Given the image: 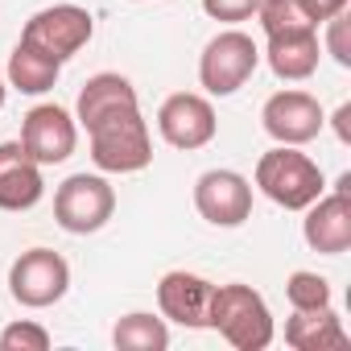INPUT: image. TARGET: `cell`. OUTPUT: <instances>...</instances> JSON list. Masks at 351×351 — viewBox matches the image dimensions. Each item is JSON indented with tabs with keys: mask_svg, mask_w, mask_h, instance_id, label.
<instances>
[{
	"mask_svg": "<svg viewBox=\"0 0 351 351\" xmlns=\"http://www.w3.org/2000/svg\"><path fill=\"white\" fill-rule=\"evenodd\" d=\"M87 136H91V161L104 173H136L153 161V141H149V124L141 116V104L95 120L87 128Z\"/></svg>",
	"mask_w": 351,
	"mask_h": 351,
	"instance_id": "obj_1",
	"label": "cell"
},
{
	"mask_svg": "<svg viewBox=\"0 0 351 351\" xmlns=\"http://www.w3.org/2000/svg\"><path fill=\"white\" fill-rule=\"evenodd\" d=\"M256 186L265 199H273L285 211H306L326 191L318 161L298 153V145H277L256 161Z\"/></svg>",
	"mask_w": 351,
	"mask_h": 351,
	"instance_id": "obj_2",
	"label": "cell"
},
{
	"mask_svg": "<svg viewBox=\"0 0 351 351\" xmlns=\"http://www.w3.org/2000/svg\"><path fill=\"white\" fill-rule=\"evenodd\" d=\"M236 351H265L273 343V314L252 285H215L211 322Z\"/></svg>",
	"mask_w": 351,
	"mask_h": 351,
	"instance_id": "obj_3",
	"label": "cell"
},
{
	"mask_svg": "<svg viewBox=\"0 0 351 351\" xmlns=\"http://www.w3.org/2000/svg\"><path fill=\"white\" fill-rule=\"evenodd\" d=\"M116 211V191L99 173H71L54 191V219L71 236H91L99 232Z\"/></svg>",
	"mask_w": 351,
	"mask_h": 351,
	"instance_id": "obj_4",
	"label": "cell"
},
{
	"mask_svg": "<svg viewBox=\"0 0 351 351\" xmlns=\"http://www.w3.org/2000/svg\"><path fill=\"white\" fill-rule=\"evenodd\" d=\"M256 62H261L256 42L248 34H240V29H223V34H215L207 42V50L199 58V83L211 95H236L252 79Z\"/></svg>",
	"mask_w": 351,
	"mask_h": 351,
	"instance_id": "obj_5",
	"label": "cell"
},
{
	"mask_svg": "<svg viewBox=\"0 0 351 351\" xmlns=\"http://www.w3.org/2000/svg\"><path fill=\"white\" fill-rule=\"evenodd\" d=\"M91 34H95V21H91L87 9H79V5H54V9H42V13H34L25 21L21 42L34 46L38 54L54 58V62H66V58H75L91 42Z\"/></svg>",
	"mask_w": 351,
	"mask_h": 351,
	"instance_id": "obj_6",
	"label": "cell"
},
{
	"mask_svg": "<svg viewBox=\"0 0 351 351\" xmlns=\"http://www.w3.org/2000/svg\"><path fill=\"white\" fill-rule=\"evenodd\" d=\"M66 289H71V265L54 248H29L9 269V293H13V302H21L29 310H46V306L62 302Z\"/></svg>",
	"mask_w": 351,
	"mask_h": 351,
	"instance_id": "obj_7",
	"label": "cell"
},
{
	"mask_svg": "<svg viewBox=\"0 0 351 351\" xmlns=\"http://www.w3.org/2000/svg\"><path fill=\"white\" fill-rule=\"evenodd\" d=\"M302 236L322 256H343L351 248V173H343V178H339V191L335 195H318L306 207Z\"/></svg>",
	"mask_w": 351,
	"mask_h": 351,
	"instance_id": "obj_8",
	"label": "cell"
},
{
	"mask_svg": "<svg viewBox=\"0 0 351 351\" xmlns=\"http://www.w3.org/2000/svg\"><path fill=\"white\" fill-rule=\"evenodd\" d=\"M261 124H265V132L277 145H310L322 132L326 116H322V104L310 91H298L293 87V91H277V95L265 99Z\"/></svg>",
	"mask_w": 351,
	"mask_h": 351,
	"instance_id": "obj_9",
	"label": "cell"
},
{
	"mask_svg": "<svg viewBox=\"0 0 351 351\" xmlns=\"http://www.w3.org/2000/svg\"><path fill=\"white\" fill-rule=\"evenodd\" d=\"M195 207L215 228H240L252 215V182L236 169H207L195 182Z\"/></svg>",
	"mask_w": 351,
	"mask_h": 351,
	"instance_id": "obj_10",
	"label": "cell"
},
{
	"mask_svg": "<svg viewBox=\"0 0 351 351\" xmlns=\"http://www.w3.org/2000/svg\"><path fill=\"white\" fill-rule=\"evenodd\" d=\"M215 108L211 99L195 95V91H178V95H169L161 108H157V132L173 145V149H203L215 141Z\"/></svg>",
	"mask_w": 351,
	"mask_h": 351,
	"instance_id": "obj_11",
	"label": "cell"
},
{
	"mask_svg": "<svg viewBox=\"0 0 351 351\" xmlns=\"http://www.w3.org/2000/svg\"><path fill=\"white\" fill-rule=\"evenodd\" d=\"M75 141H79L75 116L58 104H38L21 120V145L38 165H62L75 153Z\"/></svg>",
	"mask_w": 351,
	"mask_h": 351,
	"instance_id": "obj_12",
	"label": "cell"
},
{
	"mask_svg": "<svg viewBox=\"0 0 351 351\" xmlns=\"http://www.w3.org/2000/svg\"><path fill=\"white\" fill-rule=\"evenodd\" d=\"M211 293L215 285L199 273H186V269H173L157 281V306L169 322H178V326H207L211 322Z\"/></svg>",
	"mask_w": 351,
	"mask_h": 351,
	"instance_id": "obj_13",
	"label": "cell"
},
{
	"mask_svg": "<svg viewBox=\"0 0 351 351\" xmlns=\"http://www.w3.org/2000/svg\"><path fill=\"white\" fill-rule=\"evenodd\" d=\"M46 195L42 165L21 141H0V211H29Z\"/></svg>",
	"mask_w": 351,
	"mask_h": 351,
	"instance_id": "obj_14",
	"label": "cell"
},
{
	"mask_svg": "<svg viewBox=\"0 0 351 351\" xmlns=\"http://www.w3.org/2000/svg\"><path fill=\"white\" fill-rule=\"evenodd\" d=\"M120 108H136V87H132L124 75L104 71V75H91V79L83 83L79 104H75V120H79L83 128H91L95 120H104V116H112V112H120Z\"/></svg>",
	"mask_w": 351,
	"mask_h": 351,
	"instance_id": "obj_15",
	"label": "cell"
},
{
	"mask_svg": "<svg viewBox=\"0 0 351 351\" xmlns=\"http://www.w3.org/2000/svg\"><path fill=\"white\" fill-rule=\"evenodd\" d=\"M285 343L293 351H343L351 339L339 314L322 306V310H293V318L285 322Z\"/></svg>",
	"mask_w": 351,
	"mask_h": 351,
	"instance_id": "obj_16",
	"label": "cell"
},
{
	"mask_svg": "<svg viewBox=\"0 0 351 351\" xmlns=\"http://www.w3.org/2000/svg\"><path fill=\"white\" fill-rule=\"evenodd\" d=\"M269 66L277 79L285 83H302L318 71V29L314 34H281V38H269V50H265Z\"/></svg>",
	"mask_w": 351,
	"mask_h": 351,
	"instance_id": "obj_17",
	"label": "cell"
},
{
	"mask_svg": "<svg viewBox=\"0 0 351 351\" xmlns=\"http://www.w3.org/2000/svg\"><path fill=\"white\" fill-rule=\"evenodd\" d=\"M58 71H62V62L38 54V50L25 46V42H17V50L9 54V87H17L21 95H42V91H50V87L58 83Z\"/></svg>",
	"mask_w": 351,
	"mask_h": 351,
	"instance_id": "obj_18",
	"label": "cell"
},
{
	"mask_svg": "<svg viewBox=\"0 0 351 351\" xmlns=\"http://www.w3.org/2000/svg\"><path fill=\"white\" fill-rule=\"evenodd\" d=\"M112 343L116 351H165L169 347V326L153 314H124L112 326Z\"/></svg>",
	"mask_w": 351,
	"mask_h": 351,
	"instance_id": "obj_19",
	"label": "cell"
},
{
	"mask_svg": "<svg viewBox=\"0 0 351 351\" xmlns=\"http://www.w3.org/2000/svg\"><path fill=\"white\" fill-rule=\"evenodd\" d=\"M256 21L269 38H281V34H314V17L302 9V0H261L256 5Z\"/></svg>",
	"mask_w": 351,
	"mask_h": 351,
	"instance_id": "obj_20",
	"label": "cell"
},
{
	"mask_svg": "<svg viewBox=\"0 0 351 351\" xmlns=\"http://www.w3.org/2000/svg\"><path fill=\"white\" fill-rule=\"evenodd\" d=\"M285 298L293 310H322V306H330V281L310 269H298L285 281Z\"/></svg>",
	"mask_w": 351,
	"mask_h": 351,
	"instance_id": "obj_21",
	"label": "cell"
},
{
	"mask_svg": "<svg viewBox=\"0 0 351 351\" xmlns=\"http://www.w3.org/2000/svg\"><path fill=\"white\" fill-rule=\"evenodd\" d=\"M50 347V330L38 322H13L0 330V351H46Z\"/></svg>",
	"mask_w": 351,
	"mask_h": 351,
	"instance_id": "obj_22",
	"label": "cell"
},
{
	"mask_svg": "<svg viewBox=\"0 0 351 351\" xmlns=\"http://www.w3.org/2000/svg\"><path fill=\"white\" fill-rule=\"evenodd\" d=\"M322 25H326V50H330V58H335L339 66H351V17H347V9L335 13V17L322 21Z\"/></svg>",
	"mask_w": 351,
	"mask_h": 351,
	"instance_id": "obj_23",
	"label": "cell"
},
{
	"mask_svg": "<svg viewBox=\"0 0 351 351\" xmlns=\"http://www.w3.org/2000/svg\"><path fill=\"white\" fill-rule=\"evenodd\" d=\"M256 5H261V0H203V13H207V17H215V21L236 25V21L256 17Z\"/></svg>",
	"mask_w": 351,
	"mask_h": 351,
	"instance_id": "obj_24",
	"label": "cell"
},
{
	"mask_svg": "<svg viewBox=\"0 0 351 351\" xmlns=\"http://www.w3.org/2000/svg\"><path fill=\"white\" fill-rule=\"evenodd\" d=\"M302 9L314 17V25H322V21H330L335 13L347 9V0H302Z\"/></svg>",
	"mask_w": 351,
	"mask_h": 351,
	"instance_id": "obj_25",
	"label": "cell"
},
{
	"mask_svg": "<svg viewBox=\"0 0 351 351\" xmlns=\"http://www.w3.org/2000/svg\"><path fill=\"white\" fill-rule=\"evenodd\" d=\"M335 132H339L343 145H351V104H343V108L335 112Z\"/></svg>",
	"mask_w": 351,
	"mask_h": 351,
	"instance_id": "obj_26",
	"label": "cell"
},
{
	"mask_svg": "<svg viewBox=\"0 0 351 351\" xmlns=\"http://www.w3.org/2000/svg\"><path fill=\"white\" fill-rule=\"evenodd\" d=\"M0 108H5V79H0Z\"/></svg>",
	"mask_w": 351,
	"mask_h": 351,
	"instance_id": "obj_27",
	"label": "cell"
}]
</instances>
